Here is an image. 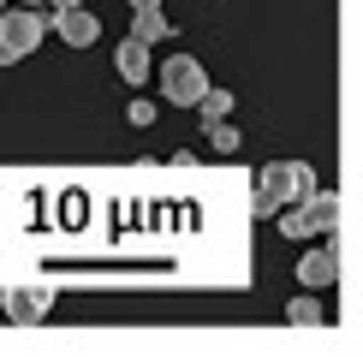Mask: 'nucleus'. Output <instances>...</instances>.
I'll use <instances>...</instances> for the list:
<instances>
[{"instance_id":"0eeeda50","label":"nucleus","mask_w":363,"mask_h":357,"mask_svg":"<svg viewBox=\"0 0 363 357\" xmlns=\"http://www.w3.org/2000/svg\"><path fill=\"white\" fill-rule=\"evenodd\" d=\"M340 280V256H334V244H315L298 256V286H310V292H328Z\"/></svg>"},{"instance_id":"ddd939ff","label":"nucleus","mask_w":363,"mask_h":357,"mask_svg":"<svg viewBox=\"0 0 363 357\" xmlns=\"http://www.w3.org/2000/svg\"><path fill=\"white\" fill-rule=\"evenodd\" d=\"M125 119H131V125H155V101H131V108H125Z\"/></svg>"},{"instance_id":"2eb2a0df","label":"nucleus","mask_w":363,"mask_h":357,"mask_svg":"<svg viewBox=\"0 0 363 357\" xmlns=\"http://www.w3.org/2000/svg\"><path fill=\"white\" fill-rule=\"evenodd\" d=\"M0 6H6V0H0Z\"/></svg>"},{"instance_id":"9d476101","label":"nucleus","mask_w":363,"mask_h":357,"mask_svg":"<svg viewBox=\"0 0 363 357\" xmlns=\"http://www.w3.org/2000/svg\"><path fill=\"white\" fill-rule=\"evenodd\" d=\"M286 322L292 327H328V310L315 304V298H292V304H286Z\"/></svg>"},{"instance_id":"f257e3e1","label":"nucleus","mask_w":363,"mask_h":357,"mask_svg":"<svg viewBox=\"0 0 363 357\" xmlns=\"http://www.w3.org/2000/svg\"><path fill=\"white\" fill-rule=\"evenodd\" d=\"M310 191H315V173L304 161H268V167L256 173V191H250V220H268L286 203H304Z\"/></svg>"},{"instance_id":"6e6552de","label":"nucleus","mask_w":363,"mask_h":357,"mask_svg":"<svg viewBox=\"0 0 363 357\" xmlns=\"http://www.w3.org/2000/svg\"><path fill=\"white\" fill-rule=\"evenodd\" d=\"M131 36L149 42V48L173 36V24H167V12H161V0H131Z\"/></svg>"},{"instance_id":"423d86ee","label":"nucleus","mask_w":363,"mask_h":357,"mask_svg":"<svg viewBox=\"0 0 363 357\" xmlns=\"http://www.w3.org/2000/svg\"><path fill=\"white\" fill-rule=\"evenodd\" d=\"M6 316L18 322V327H30V322H42L48 316V304H54V286H6Z\"/></svg>"},{"instance_id":"f8f14e48","label":"nucleus","mask_w":363,"mask_h":357,"mask_svg":"<svg viewBox=\"0 0 363 357\" xmlns=\"http://www.w3.org/2000/svg\"><path fill=\"white\" fill-rule=\"evenodd\" d=\"M208 143H215L220 155H233V149H238V131L226 125V119H215V125H208Z\"/></svg>"},{"instance_id":"7ed1b4c3","label":"nucleus","mask_w":363,"mask_h":357,"mask_svg":"<svg viewBox=\"0 0 363 357\" xmlns=\"http://www.w3.org/2000/svg\"><path fill=\"white\" fill-rule=\"evenodd\" d=\"M48 36V24H42V12H6L0 6V66H12V60H24V54H36V42Z\"/></svg>"},{"instance_id":"20e7f679","label":"nucleus","mask_w":363,"mask_h":357,"mask_svg":"<svg viewBox=\"0 0 363 357\" xmlns=\"http://www.w3.org/2000/svg\"><path fill=\"white\" fill-rule=\"evenodd\" d=\"M208 89V72H203V60H191V54H173L167 66H161V96L173 101V108H196V96Z\"/></svg>"},{"instance_id":"9b49d317","label":"nucleus","mask_w":363,"mask_h":357,"mask_svg":"<svg viewBox=\"0 0 363 357\" xmlns=\"http://www.w3.org/2000/svg\"><path fill=\"white\" fill-rule=\"evenodd\" d=\"M196 108H203V125H215V119L233 113V89H215V84H208L203 96H196Z\"/></svg>"},{"instance_id":"4468645a","label":"nucleus","mask_w":363,"mask_h":357,"mask_svg":"<svg viewBox=\"0 0 363 357\" xmlns=\"http://www.w3.org/2000/svg\"><path fill=\"white\" fill-rule=\"evenodd\" d=\"M54 6H84V0H54Z\"/></svg>"},{"instance_id":"f03ea898","label":"nucleus","mask_w":363,"mask_h":357,"mask_svg":"<svg viewBox=\"0 0 363 357\" xmlns=\"http://www.w3.org/2000/svg\"><path fill=\"white\" fill-rule=\"evenodd\" d=\"M274 215H280V232H286V238H334V220H340V197L315 185L304 203H286V208H274Z\"/></svg>"},{"instance_id":"1a4fd4ad","label":"nucleus","mask_w":363,"mask_h":357,"mask_svg":"<svg viewBox=\"0 0 363 357\" xmlns=\"http://www.w3.org/2000/svg\"><path fill=\"white\" fill-rule=\"evenodd\" d=\"M113 66H119V78H125V84H143V78H149V42L125 36V42L113 48Z\"/></svg>"},{"instance_id":"39448f33","label":"nucleus","mask_w":363,"mask_h":357,"mask_svg":"<svg viewBox=\"0 0 363 357\" xmlns=\"http://www.w3.org/2000/svg\"><path fill=\"white\" fill-rule=\"evenodd\" d=\"M42 24H48L66 48H89V42L101 36V24H96V12H89V6H54V18H42Z\"/></svg>"}]
</instances>
